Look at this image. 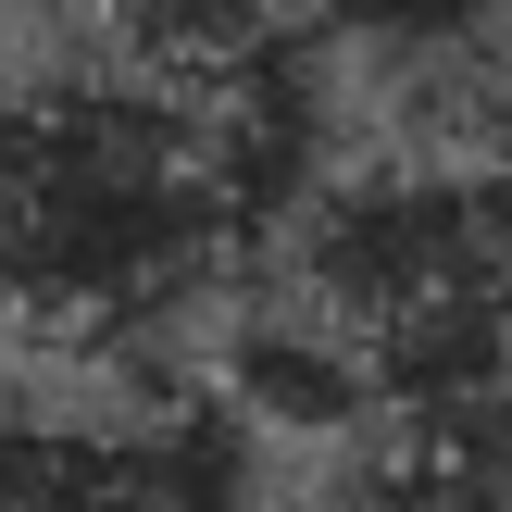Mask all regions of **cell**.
<instances>
[{
	"label": "cell",
	"mask_w": 512,
	"mask_h": 512,
	"mask_svg": "<svg viewBox=\"0 0 512 512\" xmlns=\"http://www.w3.org/2000/svg\"><path fill=\"white\" fill-rule=\"evenodd\" d=\"M213 400L250 425V438H350V425L388 413L363 338H350L338 313H313V300H275V313L225 325L213 338Z\"/></svg>",
	"instance_id": "cell-4"
},
{
	"label": "cell",
	"mask_w": 512,
	"mask_h": 512,
	"mask_svg": "<svg viewBox=\"0 0 512 512\" xmlns=\"http://www.w3.org/2000/svg\"><path fill=\"white\" fill-rule=\"evenodd\" d=\"M438 438H450V450H463V463L512 500V375H500V388H475L463 413H438Z\"/></svg>",
	"instance_id": "cell-7"
},
{
	"label": "cell",
	"mask_w": 512,
	"mask_h": 512,
	"mask_svg": "<svg viewBox=\"0 0 512 512\" xmlns=\"http://www.w3.org/2000/svg\"><path fill=\"white\" fill-rule=\"evenodd\" d=\"M288 175L300 75L188 88L113 50L0 88V338L63 375H125L238 288Z\"/></svg>",
	"instance_id": "cell-1"
},
{
	"label": "cell",
	"mask_w": 512,
	"mask_h": 512,
	"mask_svg": "<svg viewBox=\"0 0 512 512\" xmlns=\"http://www.w3.org/2000/svg\"><path fill=\"white\" fill-rule=\"evenodd\" d=\"M100 25L150 75L263 88V75H300L325 38H350V0H100Z\"/></svg>",
	"instance_id": "cell-5"
},
{
	"label": "cell",
	"mask_w": 512,
	"mask_h": 512,
	"mask_svg": "<svg viewBox=\"0 0 512 512\" xmlns=\"http://www.w3.org/2000/svg\"><path fill=\"white\" fill-rule=\"evenodd\" d=\"M0 512H250V425L213 388H0Z\"/></svg>",
	"instance_id": "cell-3"
},
{
	"label": "cell",
	"mask_w": 512,
	"mask_h": 512,
	"mask_svg": "<svg viewBox=\"0 0 512 512\" xmlns=\"http://www.w3.org/2000/svg\"><path fill=\"white\" fill-rule=\"evenodd\" d=\"M300 300L363 338L400 425L463 413L512 375V163L388 150L300 200Z\"/></svg>",
	"instance_id": "cell-2"
},
{
	"label": "cell",
	"mask_w": 512,
	"mask_h": 512,
	"mask_svg": "<svg viewBox=\"0 0 512 512\" xmlns=\"http://www.w3.org/2000/svg\"><path fill=\"white\" fill-rule=\"evenodd\" d=\"M350 512H512L488 475L463 463V450L438 438V425H400L388 450L363 463V488H350Z\"/></svg>",
	"instance_id": "cell-6"
}]
</instances>
